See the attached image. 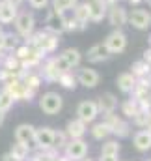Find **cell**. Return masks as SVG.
I'll return each instance as SVG.
<instances>
[{
    "label": "cell",
    "mask_w": 151,
    "mask_h": 161,
    "mask_svg": "<svg viewBox=\"0 0 151 161\" xmlns=\"http://www.w3.org/2000/svg\"><path fill=\"white\" fill-rule=\"evenodd\" d=\"M24 43H28L30 47H34L36 51H39L43 56H49V54H52L58 49L60 36H56V34H52V32L43 28V30H34V34L30 38H26Z\"/></svg>",
    "instance_id": "cell-1"
},
{
    "label": "cell",
    "mask_w": 151,
    "mask_h": 161,
    "mask_svg": "<svg viewBox=\"0 0 151 161\" xmlns=\"http://www.w3.org/2000/svg\"><path fill=\"white\" fill-rule=\"evenodd\" d=\"M13 26H15V34L24 41L36 30V15L32 11H28V9H19L17 17L13 21Z\"/></svg>",
    "instance_id": "cell-2"
},
{
    "label": "cell",
    "mask_w": 151,
    "mask_h": 161,
    "mask_svg": "<svg viewBox=\"0 0 151 161\" xmlns=\"http://www.w3.org/2000/svg\"><path fill=\"white\" fill-rule=\"evenodd\" d=\"M62 107H64V97H62L58 92L49 90V92H45V94L39 97V109H41L45 114H49V116L58 114V113L62 111Z\"/></svg>",
    "instance_id": "cell-3"
},
{
    "label": "cell",
    "mask_w": 151,
    "mask_h": 161,
    "mask_svg": "<svg viewBox=\"0 0 151 161\" xmlns=\"http://www.w3.org/2000/svg\"><path fill=\"white\" fill-rule=\"evenodd\" d=\"M4 88L13 96L15 101H28V103H30V101L36 97V94H38V90L28 88L21 79H15V80H11V82H6Z\"/></svg>",
    "instance_id": "cell-4"
},
{
    "label": "cell",
    "mask_w": 151,
    "mask_h": 161,
    "mask_svg": "<svg viewBox=\"0 0 151 161\" xmlns=\"http://www.w3.org/2000/svg\"><path fill=\"white\" fill-rule=\"evenodd\" d=\"M127 25H131V26L136 28V30H149L151 28V11L146 9V8L136 6L134 9L129 11Z\"/></svg>",
    "instance_id": "cell-5"
},
{
    "label": "cell",
    "mask_w": 151,
    "mask_h": 161,
    "mask_svg": "<svg viewBox=\"0 0 151 161\" xmlns=\"http://www.w3.org/2000/svg\"><path fill=\"white\" fill-rule=\"evenodd\" d=\"M103 116H105V122L110 127V133H114L117 139H127L131 135V124L123 116H117L116 113H108V114H103Z\"/></svg>",
    "instance_id": "cell-6"
},
{
    "label": "cell",
    "mask_w": 151,
    "mask_h": 161,
    "mask_svg": "<svg viewBox=\"0 0 151 161\" xmlns=\"http://www.w3.org/2000/svg\"><path fill=\"white\" fill-rule=\"evenodd\" d=\"M105 47L110 51V54H121L127 49V34L121 28H114L112 32L105 38Z\"/></svg>",
    "instance_id": "cell-7"
},
{
    "label": "cell",
    "mask_w": 151,
    "mask_h": 161,
    "mask_svg": "<svg viewBox=\"0 0 151 161\" xmlns=\"http://www.w3.org/2000/svg\"><path fill=\"white\" fill-rule=\"evenodd\" d=\"M107 21L112 28H123L127 25V17H129V11L125 6H121L119 2H116L112 6L107 8Z\"/></svg>",
    "instance_id": "cell-8"
},
{
    "label": "cell",
    "mask_w": 151,
    "mask_h": 161,
    "mask_svg": "<svg viewBox=\"0 0 151 161\" xmlns=\"http://www.w3.org/2000/svg\"><path fill=\"white\" fill-rule=\"evenodd\" d=\"M99 116V109H97V103L91 101V99H86V101H80L78 107H76V118L82 120L84 124H93Z\"/></svg>",
    "instance_id": "cell-9"
},
{
    "label": "cell",
    "mask_w": 151,
    "mask_h": 161,
    "mask_svg": "<svg viewBox=\"0 0 151 161\" xmlns=\"http://www.w3.org/2000/svg\"><path fill=\"white\" fill-rule=\"evenodd\" d=\"M65 156L71 161H80L88 156V142L84 139H69L65 144Z\"/></svg>",
    "instance_id": "cell-10"
},
{
    "label": "cell",
    "mask_w": 151,
    "mask_h": 161,
    "mask_svg": "<svg viewBox=\"0 0 151 161\" xmlns=\"http://www.w3.org/2000/svg\"><path fill=\"white\" fill-rule=\"evenodd\" d=\"M52 141H54V129L52 127H49V125L36 127V131H34L36 148H39V150H49V148H52Z\"/></svg>",
    "instance_id": "cell-11"
},
{
    "label": "cell",
    "mask_w": 151,
    "mask_h": 161,
    "mask_svg": "<svg viewBox=\"0 0 151 161\" xmlns=\"http://www.w3.org/2000/svg\"><path fill=\"white\" fill-rule=\"evenodd\" d=\"M43 28L52 32V34H56V36L65 34V30H64V15L54 11V9H49L47 15H45V26Z\"/></svg>",
    "instance_id": "cell-12"
},
{
    "label": "cell",
    "mask_w": 151,
    "mask_h": 161,
    "mask_svg": "<svg viewBox=\"0 0 151 161\" xmlns=\"http://www.w3.org/2000/svg\"><path fill=\"white\" fill-rule=\"evenodd\" d=\"M75 75H76V82L82 84L84 88H95L99 84V80H101L99 73L93 68H88V66L78 68V71H76Z\"/></svg>",
    "instance_id": "cell-13"
},
{
    "label": "cell",
    "mask_w": 151,
    "mask_h": 161,
    "mask_svg": "<svg viewBox=\"0 0 151 161\" xmlns=\"http://www.w3.org/2000/svg\"><path fill=\"white\" fill-rule=\"evenodd\" d=\"M110 56H112V54H110V51L105 47V43H95V45H91V47L88 49V53H86V58H88L90 64L107 62Z\"/></svg>",
    "instance_id": "cell-14"
},
{
    "label": "cell",
    "mask_w": 151,
    "mask_h": 161,
    "mask_svg": "<svg viewBox=\"0 0 151 161\" xmlns=\"http://www.w3.org/2000/svg\"><path fill=\"white\" fill-rule=\"evenodd\" d=\"M86 4L88 11H90V19L91 23H101L107 15V4L103 0H80Z\"/></svg>",
    "instance_id": "cell-15"
},
{
    "label": "cell",
    "mask_w": 151,
    "mask_h": 161,
    "mask_svg": "<svg viewBox=\"0 0 151 161\" xmlns=\"http://www.w3.org/2000/svg\"><path fill=\"white\" fill-rule=\"evenodd\" d=\"M34 131H36V127L32 124H19L15 127V141L23 142V144H28L32 148V146H36V142H34Z\"/></svg>",
    "instance_id": "cell-16"
},
{
    "label": "cell",
    "mask_w": 151,
    "mask_h": 161,
    "mask_svg": "<svg viewBox=\"0 0 151 161\" xmlns=\"http://www.w3.org/2000/svg\"><path fill=\"white\" fill-rule=\"evenodd\" d=\"M97 109H99V114H108V113H116L117 109V97L114 96L112 92H105L97 97Z\"/></svg>",
    "instance_id": "cell-17"
},
{
    "label": "cell",
    "mask_w": 151,
    "mask_h": 161,
    "mask_svg": "<svg viewBox=\"0 0 151 161\" xmlns=\"http://www.w3.org/2000/svg\"><path fill=\"white\" fill-rule=\"evenodd\" d=\"M19 13V8L8 0H2L0 2V25L6 26V25H13L15 17Z\"/></svg>",
    "instance_id": "cell-18"
},
{
    "label": "cell",
    "mask_w": 151,
    "mask_h": 161,
    "mask_svg": "<svg viewBox=\"0 0 151 161\" xmlns=\"http://www.w3.org/2000/svg\"><path fill=\"white\" fill-rule=\"evenodd\" d=\"M39 68H41V71H39L41 79L47 80V82H56L58 77L62 75V73L56 69V66H54V58H52V56H49L47 60H43Z\"/></svg>",
    "instance_id": "cell-19"
},
{
    "label": "cell",
    "mask_w": 151,
    "mask_h": 161,
    "mask_svg": "<svg viewBox=\"0 0 151 161\" xmlns=\"http://www.w3.org/2000/svg\"><path fill=\"white\" fill-rule=\"evenodd\" d=\"M86 131H88V124H84V122L78 120V118L69 120L67 125H65V135L69 139H82L86 135Z\"/></svg>",
    "instance_id": "cell-20"
},
{
    "label": "cell",
    "mask_w": 151,
    "mask_h": 161,
    "mask_svg": "<svg viewBox=\"0 0 151 161\" xmlns=\"http://www.w3.org/2000/svg\"><path fill=\"white\" fill-rule=\"evenodd\" d=\"M71 13L75 15L76 23H78V26H80V30H86L88 25L91 23V19H90V11H88L86 4H84V2H78L75 8L71 9Z\"/></svg>",
    "instance_id": "cell-21"
},
{
    "label": "cell",
    "mask_w": 151,
    "mask_h": 161,
    "mask_svg": "<svg viewBox=\"0 0 151 161\" xmlns=\"http://www.w3.org/2000/svg\"><path fill=\"white\" fill-rule=\"evenodd\" d=\"M133 142H134V148L138 152H148V150H151V131H148V129L136 131L134 137H133Z\"/></svg>",
    "instance_id": "cell-22"
},
{
    "label": "cell",
    "mask_w": 151,
    "mask_h": 161,
    "mask_svg": "<svg viewBox=\"0 0 151 161\" xmlns=\"http://www.w3.org/2000/svg\"><path fill=\"white\" fill-rule=\"evenodd\" d=\"M116 84H117V88H119L123 94H133V90H134V86H136V77H134L131 71H125V73H121V75L116 79Z\"/></svg>",
    "instance_id": "cell-23"
},
{
    "label": "cell",
    "mask_w": 151,
    "mask_h": 161,
    "mask_svg": "<svg viewBox=\"0 0 151 161\" xmlns=\"http://www.w3.org/2000/svg\"><path fill=\"white\" fill-rule=\"evenodd\" d=\"M60 56L67 62V66H69L71 69L78 68V66H80V62H82V53H80L76 47H67V49H64Z\"/></svg>",
    "instance_id": "cell-24"
},
{
    "label": "cell",
    "mask_w": 151,
    "mask_h": 161,
    "mask_svg": "<svg viewBox=\"0 0 151 161\" xmlns=\"http://www.w3.org/2000/svg\"><path fill=\"white\" fill-rule=\"evenodd\" d=\"M21 43H23V40H21L15 32H4V38H2V43H0V49H2L4 53H13Z\"/></svg>",
    "instance_id": "cell-25"
},
{
    "label": "cell",
    "mask_w": 151,
    "mask_h": 161,
    "mask_svg": "<svg viewBox=\"0 0 151 161\" xmlns=\"http://www.w3.org/2000/svg\"><path fill=\"white\" fill-rule=\"evenodd\" d=\"M131 73L138 79H148L151 73V64H148L146 60H138V62H134L133 66H131Z\"/></svg>",
    "instance_id": "cell-26"
},
{
    "label": "cell",
    "mask_w": 151,
    "mask_h": 161,
    "mask_svg": "<svg viewBox=\"0 0 151 161\" xmlns=\"http://www.w3.org/2000/svg\"><path fill=\"white\" fill-rule=\"evenodd\" d=\"M91 137L95 139V141H105L108 135H110V127H108V124L103 120V122H95L93 125H91Z\"/></svg>",
    "instance_id": "cell-27"
},
{
    "label": "cell",
    "mask_w": 151,
    "mask_h": 161,
    "mask_svg": "<svg viewBox=\"0 0 151 161\" xmlns=\"http://www.w3.org/2000/svg\"><path fill=\"white\" fill-rule=\"evenodd\" d=\"M62 88H65V90H75L76 86H78V82H76V75L73 73V69H69V71H64L58 80H56Z\"/></svg>",
    "instance_id": "cell-28"
},
{
    "label": "cell",
    "mask_w": 151,
    "mask_h": 161,
    "mask_svg": "<svg viewBox=\"0 0 151 161\" xmlns=\"http://www.w3.org/2000/svg\"><path fill=\"white\" fill-rule=\"evenodd\" d=\"M21 80H23L28 88H32V90H39V86H41V82H43V79H41V75H39L38 71H24L23 77H21Z\"/></svg>",
    "instance_id": "cell-29"
},
{
    "label": "cell",
    "mask_w": 151,
    "mask_h": 161,
    "mask_svg": "<svg viewBox=\"0 0 151 161\" xmlns=\"http://www.w3.org/2000/svg\"><path fill=\"white\" fill-rule=\"evenodd\" d=\"M30 150H32V148H30L28 144H23V142H17V141H15V144H11L9 154H11L13 158H17V159L26 161L28 156H30Z\"/></svg>",
    "instance_id": "cell-30"
},
{
    "label": "cell",
    "mask_w": 151,
    "mask_h": 161,
    "mask_svg": "<svg viewBox=\"0 0 151 161\" xmlns=\"http://www.w3.org/2000/svg\"><path fill=\"white\" fill-rule=\"evenodd\" d=\"M78 2L80 0H50V9L58 13H65V11H71Z\"/></svg>",
    "instance_id": "cell-31"
},
{
    "label": "cell",
    "mask_w": 151,
    "mask_h": 161,
    "mask_svg": "<svg viewBox=\"0 0 151 161\" xmlns=\"http://www.w3.org/2000/svg\"><path fill=\"white\" fill-rule=\"evenodd\" d=\"M140 109H138V103L131 97V99H125L123 103H121V114L125 116V118H134L136 116V113H138Z\"/></svg>",
    "instance_id": "cell-32"
},
{
    "label": "cell",
    "mask_w": 151,
    "mask_h": 161,
    "mask_svg": "<svg viewBox=\"0 0 151 161\" xmlns=\"http://www.w3.org/2000/svg\"><path fill=\"white\" fill-rule=\"evenodd\" d=\"M13 105H15V99H13V96H11V94H9L6 88H2V90H0V111L6 114V113H8V111L13 107Z\"/></svg>",
    "instance_id": "cell-33"
},
{
    "label": "cell",
    "mask_w": 151,
    "mask_h": 161,
    "mask_svg": "<svg viewBox=\"0 0 151 161\" xmlns=\"http://www.w3.org/2000/svg\"><path fill=\"white\" fill-rule=\"evenodd\" d=\"M62 15H64V30H65V32H80V26H78L75 15H73L71 11H65V13H62Z\"/></svg>",
    "instance_id": "cell-34"
},
{
    "label": "cell",
    "mask_w": 151,
    "mask_h": 161,
    "mask_svg": "<svg viewBox=\"0 0 151 161\" xmlns=\"http://www.w3.org/2000/svg\"><path fill=\"white\" fill-rule=\"evenodd\" d=\"M119 142L117 141H107L103 146H101V156H119Z\"/></svg>",
    "instance_id": "cell-35"
},
{
    "label": "cell",
    "mask_w": 151,
    "mask_h": 161,
    "mask_svg": "<svg viewBox=\"0 0 151 161\" xmlns=\"http://www.w3.org/2000/svg\"><path fill=\"white\" fill-rule=\"evenodd\" d=\"M67 135H65V131H54V141H52V148L54 150H62V148H65V144H67Z\"/></svg>",
    "instance_id": "cell-36"
},
{
    "label": "cell",
    "mask_w": 151,
    "mask_h": 161,
    "mask_svg": "<svg viewBox=\"0 0 151 161\" xmlns=\"http://www.w3.org/2000/svg\"><path fill=\"white\" fill-rule=\"evenodd\" d=\"M26 2L32 9H38V11H43L50 6V0H26Z\"/></svg>",
    "instance_id": "cell-37"
},
{
    "label": "cell",
    "mask_w": 151,
    "mask_h": 161,
    "mask_svg": "<svg viewBox=\"0 0 151 161\" xmlns=\"http://www.w3.org/2000/svg\"><path fill=\"white\" fill-rule=\"evenodd\" d=\"M52 58H54V66H56V69H58L60 73H64V71H69V69H71V68L67 66V62H65L60 54H58V56H52Z\"/></svg>",
    "instance_id": "cell-38"
},
{
    "label": "cell",
    "mask_w": 151,
    "mask_h": 161,
    "mask_svg": "<svg viewBox=\"0 0 151 161\" xmlns=\"http://www.w3.org/2000/svg\"><path fill=\"white\" fill-rule=\"evenodd\" d=\"M99 161H119V159H117V156H101Z\"/></svg>",
    "instance_id": "cell-39"
},
{
    "label": "cell",
    "mask_w": 151,
    "mask_h": 161,
    "mask_svg": "<svg viewBox=\"0 0 151 161\" xmlns=\"http://www.w3.org/2000/svg\"><path fill=\"white\" fill-rule=\"evenodd\" d=\"M2 161H21V159H17V158H13V156H11V154L8 152V154H4V156H2Z\"/></svg>",
    "instance_id": "cell-40"
},
{
    "label": "cell",
    "mask_w": 151,
    "mask_h": 161,
    "mask_svg": "<svg viewBox=\"0 0 151 161\" xmlns=\"http://www.w3.org/2000/svg\"><path fill=\"white\" fill-rule=\"evenodd\" d=\"M144 129L151 131V111L148 113V118H146V125H144Z\"/></svg>",
    "instance_id": "cell-41"
},
{
    "label": "cell",
    "mask_w": 151,
    "mask_h": 161,
    "mask_svg": "<svg viewBox=\"0 0 151 161\" xmlns=\"http://www.w3.org/2000/svg\"><path fill=\"white\" fill-rule=\"evenodd\" d=\"M127 2H129L131 6H134V8H136V6H140V4H142L144 0H127Z\"/></svg>",
    "instance_id": "cell-42"
},
{
    "label": "cell",
    "mask_w": 151,
    "mask_h": 161,
    "mask_svg": "<svg viewBox=\"0 0 151 161\" xmlns=\"http://www.w3.org/2000/svg\"><path fill=\"white\" fill-rule=\"evenodd\" d=\"M4 32H6V30H4V26L0 25V43H2V38H4Z\"/></svg>",
    "instance_id": "cell-43"
},
{
    "label": "cell",
    "mask_w": 151,
    "mask_h": 161,
    "mask_svg": "<svg viewBox=\"0 0 151 161\" xmlns=\"http://www.w3.org/2000/svg\"><path fill=\"white\" fill-rule=\"evenodd\" d=\"M4 118H6V114L0 111V127H2V124H4Z\"/></svg>",
    "instance_id": "cell-44"
},
{
    "label": "cell",
    "mask_w": 151,
    "mask_h": 161,
    "mask_svg": "<svg viewBox=\"0 0 151 161\" xmlns=\"http://www.w3.org/2000/svg\"><path fill=\"white\" fill-rule=\"evenodd\" d=\"M144 2H146V4H148V6L151 8V0H144Z\"/></svg>",
    "instance_id": "cell-45"
},
{
    "label": "cell",
    "mask_w": 151,
    "mask_h": 161,
    "mask_svg": "<svg viewBox=\"0 0 151 161\" xmlns=\"http://www.w3.org/2000/svg\"><path fill=\"white\" fill-rule=\"evenodd\" d=\"M80 161H93V159H90V158H88V159H86V158H84V159H80Z\"/></svg>",
    "instance_id": "cell-46"
},
{
    "label": "cell",
    "mask_w": 151,
    "mask_h": 161,
    "mask_svg": "<svg viewBox=\"0 0 151 161\" xmlns=\"http://www.w3.org/2000/svg\"><path fill=\"white\" fill-rule=\"evenodd\" d=\"M149 45H151V36H149Z\"/></svg>",
    "instance_id": "cell-47"
},
{
    "label": "cell",
    "mask_w": 151,
    "mask_h": 161,
    "mask_svg": "<svg viewBox=\"0 0 151 161\" xmlns=\"http://www.w3.org/2000/svg\"><path fill=\"white\" fill-rule=\"evenodd\" d=\"M148 161H151V159H148Z\"/></svg>",
    "instance_id": "cell-48"
}]
</instances>
